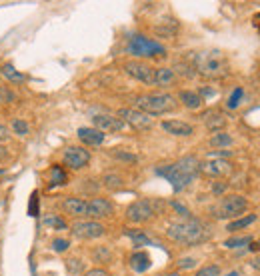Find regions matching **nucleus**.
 Segmentation results:
<instances>
[{"label":"nucleus","instance_id":"obj_21","mask_svg":"<svg viewBox=\"0 0 260 276\" xmlns=\"http://www.w3.org/2000/svg\"><path fill=\"white\" fill-rule=\"evenodd\" d=\"M178 100L188 108V110H198L204 104V98H200L198 92L194 90H180L178 92Z\"/></svg>","mask_w":260,"mask_h":276},{"label":"nucleus","instance_id":"obj_27","mask_svg":"<svg viewBox=\"0 0 260 276\" xmlns=\"http://www.w3.org/2000/svg\"><path fill=\"white\" fill-rule=\"evenodd\" d=\"M10 128H12V132H14L16 136L20 138L28 136V132H30V126H28V122H26L24 118H12V120H10Z\"/></svg>","mask_w":260,"mask_h":276},{"label":"nucleus","instance_id":"obj_38","mask_svg":"<svg viewBox=\"0 0 260 276\" xmlns=\"http://www.w3.org/2000/svg\"><path fill=\"white\" fill-rule=\"evenodd\" d=\"M28 214H30V216H38V192H32V196H30Z\"/></svg>","mask_w":260,"mask_h":276},{"label":"nucleus","instance_id":"obj_16","mask_svg":"<svg viewBox=\"0 0 260 276\" xmlns=\"http://www.w3.org/2000/svg\"><path fill=\"white\" fill-rule=\"evenodd\" d=\"M86 200L82 198H76V196H68L62 200V210L74 218H84L86 216Z\"/></svg>","mask_w":260,"mask_h":276},{"label":"nucleus","instance_id":"obj_3","mask_svg":"<svg viewBox=\"0 0 260 276\" xmlns=\"http://www.w3.org/2000/svg\"><path fill=\"white\" fill-rule=\"evenodd\" d=\"M136 110L148 114V116H160L166 112H172L176 108V98L168 92H154V94H140L134 98Z\"/></svg>","mask_w":260,"mask_h":276},{"label":"nucleus","instance_id":"obj_15","mask_svg":"<svg viewBox=\"0 0 260 276\" xmlns=\"http://www.w3.org/2000/svg\"><path fill=\"white\" fill-rule=\"evenodd\" d=\"M162 130L168 132V134H172V136H180V138L194 134L192 124H188V122H184V120H162Z\"/></svg>","mask_w":260,"mask_h":276},{"label":"nucleus","instance_id":"obj_20","mask_svg":"<svg viewBox=\"0 0 260 276\" xmlns=\"http://www.w3.org/2000/svg\"><path fill=\"white\" fill-rule=\"evenodd\" d=\"M174 80H176V72H174V68H166V66H162V68H156V70H154V84H156V86H160V88H168V86L174 84Z\"/></svg>","mask_w":260,"mask_h":276},{"label":"nucleus","instance_id":"obj_40","mask_svg":"<svg viewBox=\"0 0 260 276\" xmlns=\"http://www.w3.org/2000/svg\"><path fill=\"white\" fill-rule=\"evenodd\" d=\"M170 206L180 214V216H184V218H190V212H188V208L186 206H182L180 202H170Z\"/></svg>","mask_w":260,"mask_h":276},{"label":"nucleus","instance_id":"obj_36","mask_svg":"<svg viewBox=\"0 0 260 276\" xmlns=\"http://www.w3.org/2000/svg\"><path fill=\"white\" fill-rule=\"evenodd\" d=\"M14 92L8 88V86H0V104H8V102H14Z\"/></svg>","mask_w":260,"mask_h":276},{"label":"nucleus","instance_id":"obj_11","mask_svg":"<svg viewBox=\"0 0 260 276\" xmlns=\"http://www.w3.org/2000/svg\"><path fill=\"white\" fill-rule=\"evenodd\" d=\"M154 70L156 68H152L146 62H140V60L124 62V72L128 74L130 78H134L138 82H144V84H154Z\"/></svg>","mask_w":260,"mask_h":276},{"label":"nucleus","instance_id":"obj_22","mask_svg":"<svg viewBox=\"0 0 260 276\" xmlns=\"http://www.w3.org/2000/svg\"><path fill=\"white\" fill-rule=\"evenodd\" d=\"M124 234L128 236L132 242H134V246H152V244H154V242L146 236L144 230H138V228H126Z\"/></svg>","mask_w":260,"mask_h":276},{"label":"nucleus","instance_id":"obj_45","mask_svg":"<svg viewBox=\"0 0 260 276\" xmlns=\"http://www.w3.org/2000/svg\"><path fill=\"white\" fill-rule=\"evenodd\" d=\"M250 244H252V246H248V248H246L248 252H260V240H256V242H250Z\"/></svg>","mask_w":260,"mask_h":276},{"label":"nucleus","instance_id":"obj_6","mask_svg":"<svg viewBox=\"0 0 260 276\" xmlns=\"http://www.w3.org/2000/svg\"><path fill=\"white\" fill-rule=\"evenodd\" d=\"M248 208V200L242 194H228L224 196L214 208V216L224 220V218H240V214H244Z\"/></svg>","mask_w":260,"mask_h":276},{"label":"nucleus","instance_id":"obj_2","mask_svg":"<svg viewBox=\"0 0 260 276\" xmlns=\"http://www.w3.org/2000/svg\"><path fill=\"white\" fill-rule=\"evenodd\" d=\"M166 236L178 244H184V246H196V244H202L210 238V228L198 220V218H184L180 222H172L168 224L166 228Z\"/></svg>","mask_w":260,"mask_h":276},{"label":"nucleus","instance_id":"obj_49","mask_svg":"<svg viewBox=\"0 0 260 276\" xmlns=\"http://www.w3.org/2000/svg\"><path fill=\"white\" fill-rule=\"evenodd\" d=\"M226 276H240L238 272H230V274H226Z\"/></svg>","mask_w":260,"mask_h":276},{"label":"nucleus","instance_id":"obj_39","mask_svg":"<svg viewBox=\"0 0 260 276\" xmlns=\"http://www.w3.org/2000/svg\"><path fill=\"white\" fill-rule=\"evenodd\" d=\"M196 262H198V260L192 258V256H188V258H180V260H178V268H180V270H188V268H194Z\"/></svg>","mask_w":260,"mask_h":276},{"label":"nucleus","instance_id":"obj_32","mask_svg":"<svg viewBox=\"0 0 260 276\" xmlns=\"http://www.w3.org/2000/svg\"><path fill=\"white\" fill-rule=\"evenodd\" d=\"M242 96H244V90H242L240 86H238V88H234V90H232V94H230V96H228V100H226V106H228L230 110L238 108V104H240Z\"/></svg>","mask_w":260,"mask_h":276},{"label":"nucleus","instance_id":"obj_26","mask_svg":"<svg viewBox=\"0 0 260 276\" xmlns=\"http://www.w3.org/2000/svg\"><path fill=\"white\" fill-rule=\"evenodd\" d=\"M66 182H68V176L62 170V166H58V164L50 166V186H64Z\"/></svg>","mask_w":260,"mask_h":276},{"label":"nucleus","instance_id":"obj_35","mask_svg":"<svg viewBox=\"0 0 260 276\" xmlns=\"http://www.w3.org/2000/svg\"><path fill=\"white\" fill-rule=\"evenodd\" d=\"M94 260H96V262H108V260H110V250L104 248V246H98V248L94 250Z\"/></svg>","mask_w":260,"mask_h":276},{"label":"nucleus","instance_id":"obj_44","mask_svg":"<svg viewBox=\"0 0 260 276\" xmlns=\"http://www.w3.org/2000/svg\"><path fill=\"white\" fill-rule=\"evenodd\" d=\"M226 188H228V184H226V182H218V184H212V192H214V194H222V192H224Z\"/></svg>","mask_w":260,"mask_h":276},{"label":"nucleus","instance_id":"obj_51","mask_svg":"<svg viewBox=\"0 0 260 276\" xmlns=\"http://www.w3.org/2000/svg\"><path fill=\"white\" fill-rule=\"evenodd\" d=\"M258 28H260V26H258Z\"/></svg>","mask_w":260,"mask_h":276},{"label":"nucleus","instance_id":"obj_34","mask_svg":"<svg viewBox=\"0 0 260 276\" xmlns=\"http://www.w3.org/2000/svg\"><path fill=\"white\" fill-rule=\"evenodd\" d=\"M194 276H220V266L216 264H208V266H202Z\"/></svg>","mask_w":260,"mask_h":276},{"label":"nucleus","instance_id":"obj_9","mask_svg":"<svg viewBox=\"0 0 260 276\" xmlns=\"http://www.w3.org/2000/svg\"><path fill=\"white\" fill-rule=\"evenodd\" d=\"M90 162V150L84 146H68L62 152V164L68 166L70 170H82Z\"/></svg>","mask_w":260,"mask_h":276},{"label":"nucleus","instance_id":"obj_12","mask_svg":"<svg viewBox=\"0 0 260 276\" xmlns=\"http://www.w3.org/2000/svg\"><path fill=\"white\" fill-rule=\"evenodd\" d=\"M230 170H232V164L224 158H208V160L200 162V172L210 178L226 176V174H230Z\"/></svg>","mask_w":260,"mask_h":276},{"label":"nucleus","instance_id":"obj_43","mask_svg":"<svg viewBox=\"0 0 260 276\" xmlns=\"http://www.w3.org/2000/svg\"><path fill=\"white\" fill-rule=\"evenodd\" d=\"M82 276H110L104 268H92V270H88V272H84Z\"/></svg>","mask_w":260,"mask_h":276},{"label":"nucleus","instance_id":"obj_46","mask_svg":"<svg viewBox=\"0 0 260 276\" xmlns=\"http://www.w3.org/2000/svg\"><path fill=\"white\" fill-rule=\"evenodd\" d=\"M250 266H252L254 270H260V254L258 256H254V258L250 260Z\"/></svg>","mask_w":260,"mask_h":276},{"label":"nucleus","instance_id":"obj_33","mask_svg":"<svg viewBox=\"0 0 260 276\" xmlns=\"http://www.w3.org/2000/svg\"><path fill=\"white\" fill-rule=\"evenodd\" d=\"M68 248H70V242H68L66 238H54V240H52V250H54V252L62 254V252H66Z\"/></svg>","mask_w":260,"mask_h":276},{"label":"nucleus","instance_id":"obj_50","mask_svg":"<svg viewBox=\"0 0 260 276\" xmlns=\"http://www.w3.org/2000/svg\"><path fill=\"white\" fill-rule=\"evenodd\" d=\"M4 172H6V170H4V168H0V176H2V174H4Z\"/></svg>","mask_w":260,"mask_h":276},{"label":"nucleus","instance_id":"obj_47","mask_svg":"<svg viewBox=\"0 0 260 276\" xmlns=\"http://www.w3.org/2000/svg\"><path fill=\"white\" fill-rule=\"evenodd\" d=\"M212 94H214L212 90H208V88H202V94H200V98H202V96H212Z\"/></svg>","mask_w":260,"mask_h":276},{"label":"nucleus","instance_id":"obj_10","mask_svg":"<svg viewBox=\"0 0 260 276\" xmlns=\"http://www.w3.org/2000/svg\"><path fill=\"white\" fill-rule=\"evenodd\" d=\"M124 124H130L134 130H150L154 126L152 122V116L136 110V108H120L118 114H116Z\"/></svg>","mask_w":260,"mask_h":276},{"label":"nucleus","instance_id":"obj_4","mask_svg":"<svg viewBox=\"0 0 260 276\" xmlns=\"http://www.w3.org/2000/svg\"><path fill=\"white\" fill-rule=\"evenodd\" d=\"M194 70L206 78H220L226 74V60L222 52L218 50H208L202 54H196L194 58Z\"/></svg>","mask_w":260,"mask_h":276},{"label":"nucleus","instance_id":"obj_29","mask_svg":"<svg viewBox=\"0 0 260 276\" xmlns=\"http://www.w3.org/2000/svg\"><path fill=\"white\" fill-rule=\"evenodd\" d=\"M250 242H252V236H250V234H246V236H232V238L224 240V246H226V248H242V246L248 248Z\"/></svg>","mask_w":260,"mask_h":276},{"label":"nucleus","instance_id":"obj_8","mask_svg":"<svg viewBox=\"0 0 260 276\" xmlns=\"http://www.w3.org/2000/svg\"><path fill=\"white\" fill-rule=\"evenodd\" d=\"M154 214H156V206H154V200H150V198L134 200V202H130L128 208H126V220L134 222V224L148 222Z\"/></svg>","mask_w":260,"mask_h":276},{"label":"nucleus","instance_id":"obj_1","mask_svg":"<svg viewBox=\"0 0 260 276\" xmlns=\"http://www.w3.org/2000/svg\"><path fill=\"white\" fill-rule=\"evenodd\" d=\"M200 172V160L192 154L188 156H182L180 160L172 162V164H166V166H158L156 168V174L166 178L170 184H172V190L174 192H182Z\"/></svg>","mask_w":260,"mask_h":276},{"label":"nucleus","instance_id":"obj_41","mask_svg":"<svg viewBox=\"0 0 260 276\" xmlns=\"http://www.w3.org/2000/svg\"><path fill=\"white\" fill-rule=\"evenodd\" d=\"M10 160V150L4 146V144H0V164H4V162H8Z\"/></svg>","mask_w":260,"mask_h":276},{"label":"nucleus","instance_id":"obj_48","mask_svg":"<svg viewBox=\"0 0 260 276\" xmlns=\"http://www.w3.org/2000/svg\"><path fill=\"white\" fill-rule=\"evenodd\" d=\"M160 276H180V272H166V274H160Z\"/></svg>","mask_w":260,"mask_h":276},{"label":"nucleus","instance_id":"obj_13","mask_svg":"<svg viewBox=\"0 0 260 276\" xmlns=\"http://www.w3.org/2000/svg\"><path fill=\"white\" fill-rule=\"evenodd\" d=\"M112 212H114V206H112V202L106 200V198H92V200H88V204H86V216H88L90 220L108 218V216H112Z\"/></svg>","mask_w":260,"mask_h":276},{"label":"nucleus","instance_id":"obj_25","mask_svg":"<svg viewBox=\"0 0 260 276\" xmlns=\"http://www.w3.org/2000/svg\"><path fill=\"white\" fill-rule=\"evenodd\" d=\"M256 220V214H246V216H240V218H234L232 222H228V226H226V230L228 232H236V230H242V228H246V226H250L252 222Z\"/></svg>","mask_w":260,"mask_h":276},{"label":"nucleus","instance_id":"obj_5","mask_svg":"<svg viewBox=\"0 0 260 276\" xmlns=\"http://www.w3.org/2000/svg\"><path fill=\"white\" fill-rule=\"evenodd\" d=\"M128 54L132 56H138V58H154V56H166V48L152 40V38H146L142 34H136L128 40V46H126Z\"/></svg>","mask_w":260,"mask_h":276},{"label":"nucleus","instance_id":"obj_23","mask_svg":"<svg viewBox=\"0 0 260 276\" xmlns=\"http://www.w3.org/2000/svg\"><path fill=\"white\" fill-rule=\"evenodd\" d=\"M0 74H2L8 82H12V84H20V82H24V80H26V76H24L22 72H18L12 64H4V66H2V70H0Z\"/></svg>","mask_w":260,"mask_h":276},{"label":"nucleus","instance_id":"obj_7","mask_svg":"<svg viewBox=\"0 0 260 276\" xmlns=\"http://www.w3.org/2000/svg\"><path fill=\"white\" fill-rule=\"evenodd\" d=\"M70 232L80 240H94L106 234V226L98 220H74L70 224Z\"/></svg>","mask_w":260,"mask_h":276},{"label":"nucleus","instance_id":"obj_31","mask_svg":"<svg viewBox=\"0 0 260 276\" xmlns=\"http://www.w3.org/2000/svg\"><path fill=\"white\" fill-rule=\"evenodd\" d=\"M42 224H44V226L58 228V230H64V228H66V222H64L60 216H56V214H46V216L42 218Z\"/></svg>","mask_w":260,"mask_h":276},{"label":"nucleus","instance_id":"obj_30","mask_svg":"<svg viewBox=\"0 0 260 276\" xmlns=\"http://www.w3.org/2000/svg\"><path fill=\"white\" fill-rule=\"evenodd\" d=\"M110 154H112L116 160H120V162H128V164H136V162H138V156H136V154L126 152V150H122V148H114Z\"/></svg>","mask_w":260,"mask_h":276},{"label":"nucleus","instance_id":"obj_19","mask_svg":"<svg viewBox=\"0 0 260 276\" xmlns=\"http://www.w3.org/2000/svg\"><path fill=\"white\" fill-rule=\"evenodd\" d=\"M128 264L130 268L134 270V272H138V274H142V272H146L148 268H150V256L146 254V252H142V250H136V252H132L128 258Z\"/></svg>","mask_w":260,"mask_h":276},{"label":"nucleus","instance_id":"obj_14","mask_svg":"<svg viewBox=\"0 0 260 276\" xmlns=\"http://www.w3.org/2000/svg\"><path fill=\"white\" fill-rule=\"evenodd\" d=\"M92 124H94V128L96 130H100V132H120V130H124V122L118 118V116H112V114H96L94 118H92Z\"/></svg>","mask_w":260,"mask_h":276},{"label":"nucleus","instance_id":"obj_28","mask_svg":"<svg viewBox=\"0 0 260 276\" xmlns=\"http://www.w3.org/2000/svg\"><path fill=\"white\" fill-rule=\"evenodd\" d=\"M232 144V136L228 134V132H214L212 136H210V146H214V148H226V146H230Z\"/></svg>","mask_w":260,"mask_h":276},{"label":"nucleus","instance_id":"obj_17","mask_svg":"<svg viewBox=\"0 0 260 276\" xmlns=\"http://www.w3.org/2000/svg\"><path fill=\"white\" fill-rule=\"evenodd\" d=\"M76 134H78V138H80V142H82V144H86V146H100V144L104 142V138H106L104 132L96 130L94 126H92V128L82 126V128H78V130H76Z\"/></svg>","mask_w":260,"mask_h":276},{"label":"nucleus","instance_id":"obj_18","mask_svg":"<svg viewBox=\"0 0 260 276\" xmlns=\"http://www.w3.org/2000/svg\"><path fill=\"white\" fill-rule=\"evenodd\" d=\"M202 120H204V124H206V128H208L210 132H222V128L226 126V118H224V114H220L218 110H208V112H204V114H202Z\"/></svg>","mask_w":260,"mask_h":276},{"label":"nucleus","instance_id":"obj_37","mask_svg":"<svg viewBox=\"0 0 260 276\" xmlns=\"http://www.w3.org/2000/svg\"><path fill=\"white\" fill-rule=\"evenodd\" d=\"M66 268H68V272L72 276L80 274L82 272V262L80 260H76V258H70V260H66Z\"/></svg>","mask_w":260,"mask_h":276},{"label":"nucleus","instance_id":"obj_24","mask_svg":"<svg viewBox=\"0 0 260 276\" xmlns=\"http://www.w3.org/2000/svg\"><path fill=\"white\" fill-rule=\"evenodd\" d=\"M102 184H104L108 190H120V188L124 186V178H122L120 174H116V172H106V174L102 176Z\"/></svg>","mask_w":260,"mask_h":276},{"label":"nucleus","instance_id":"obj_42","mask_svg":"<svg viewBox=\"0 0 260 276\" xmlns=\"http://www.w3.org/2000/svg\"><path fill=\"white\" fill-rule=\"evenodd\" d=\"M8 138H10V130H8V126H4V124H0V144H4V142H8Z\"/></svg>","mask_w":260,"mask_h":276}]
</instances>
